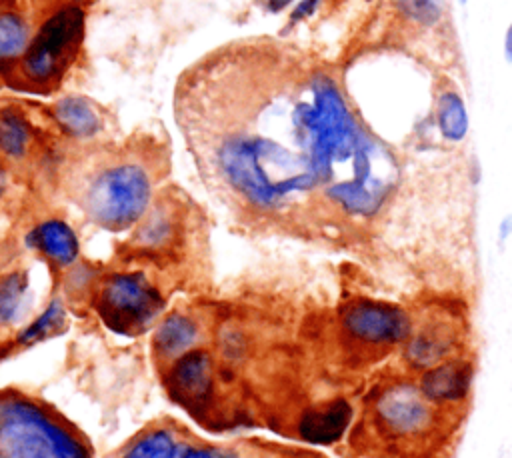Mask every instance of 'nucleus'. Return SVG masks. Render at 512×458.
Masks as SVG:
<instances>
[{
  "mask_svg": "<svg viewBox=\"0 0 512 458\" xmlns=\"http://www.w3.org/2000/svg\"><path fill=\"white\" fill-rule=\"evenodd\" d=\"M46 2H72V4H84V2H88V0H46Z\"/></svg>",
  "mask_w": 512,
  "mask_h": 458,
  "instance_id": "cd10ccee",
  "label": "nucleus"
},
{
  "mask_svg": "<svg viewBox=\"0 0 512 458\" xmlns=\"http://www.w3.org/2000/svg\"><path fill=\"white\" fill-rule=\"evenodd\" d=\"M512 238V212L510 214H504L496 226V240H498V246L504 248L506 242Z\"/></svg>",
  "mask_w": 512,
  "mask_h": 458,
  "instance_id": "b1692460",
  "label": "nucleus"
},
{
  "mask_svg": "<svg viewBox=\"0 0 512 458\" xmlns=\"http://www.w3.org/2000/svg\"><path fill=\"white\" fill-rule=\"evenodd\" d=\"M392 6L406 22L420 28L438 26L448 12L446 0H392Z\"/></svg>",
  "mask_w": 512,
  "mask_h": 458,
  "instance_id": "6ab92c4d",
  "label": "nucleus"
},
{
  "mask_svg": "<svg viewBox=\"0 0 512 458\" xmlns=\"http://www.w3.org/2000/svg\"><path fill=\"white\" fill-rule=\"evenodd\" d=\"M196 338L198 328L190 318L182 314H170L156 328L154 350L166 358H180L192 348Z\"/></svg>",
  "mask_w": 512,
  "mask_h": 458,
  "instance_id": "f3484780",
  "label": "nucleus"
},
{
  "mask_svg": "<svg viewBox=\"0 0 512 458\" xmlns=\"http://www.w3.org/2000/svg\"><path fill=\"white\" fill-rule=\"evenodd\" d=\"M294 0H262L264 8L270 10V12H280L282 8H286L288 4H292Z\"/></svg>",
  "mask_w": 512,
  "mask_h": 458,
  "instance_id": "a878e982",
  "label": "nucleus"
},
{
  "mask_svg": "<svg viewBox=\"0 0 512 458\" xmlns=\"http://www.w3.org/2000/svg\"><path fill=\"white\" fill-rule=\"evenodd\" d=\"M162 298L142 272L108 276L98 294L104 322L120 334L142 332L160 312Z\"/></svg>",
  "mask_w": 512,
  "mask_h": 458,
  "instance_id": "39448f33",
  "label": "nucleus"
},
{
  "mask_svg": "<svg viewBox=\"0 0 512 458\" xmlns=\"http://www.w3.org/2000/svg\"><path fill=\"white\" fill-rule=\"evenodd\" d=\"M172 394L186 406H200L212 390L210 358L204 350H188L170 370Z\"/></svg>",
  "mask_w": 512,
  "mask_h": 458,
  "instance_id": "9d476101",
  "label": "nucleus"
},
{
  "mask_svg": "<svg viewBox=\"0 0 512 458\" xmlns=\"http://www.w3.org/2000/svg\"><path fill=\"white\" fill-rule=\"evenodd\" d=\"M350 420L352 406L338 398L302 414L298 430L300 436L312 444H332L346 432Z\"/></svg>",
  "mask_w": 512,
  "mask_h": 458,
  "instance_id": "ddd939ff",
  "label": "nucleus"
},
{
  "mask_svg": "<svg viewBox=\"0 0 512 458\" xmlns=\"http://www.w3.org/2000/svg\"><path fill=\"white\" fill-rule=\"evenodd\" d=\"M4 190H6V174H4V170L0 166V196L4 194Z\"/></svg>",
  "mask_w": 512,
  "mask_h": 458,
  "instance_id": "bb28decb",
  "label": "nucleus"
},
{
  "mask_svg": "<svg viewBox=\"0 0 512 458\" xmlns=\"http://www.w3.org/2000/svg\"><path fill=\"white\" fill-rule=\"evenodd\" d=\"M28 278L14 270L0 278V326H12L26 314Z\"/></svg>",
  "mask_w": 512,
  "mask_h": 458,
  "instance_id": "a211bd4d",
  "label": "nucleus"
},
{
  "mask_svg": "<svg viewBox=\"0 0 512 458\" xmlns=\"http://www.w3.org/2000/svg\"><path fill=\"white\" fill-rule=\"evenodd\" d=\"M152 188L150 160L128 146L92 158L76 182V200L94 224L118 232L146 214Z\"/></svg>",
  "mask_w": 512,
  "mask_h": 458,
  "instance_id": "f03ea898",
  "label": "nucleus"
},
{
  "mask_svg": "<svg viewBox=\"0 0 512 458\" xmlns=\"http://www.w3.org/2000/svg\"><path fill=\"white\" fill-rule=\"evenodd\" d=\"M432 122L438 136L448 144H460L470 134V112L456 88H442L432 106Z\"/></svg>",
  "mask_w": 512,
  "mask_h": 458,
  "instance_id": "2eb2a0df",
  "label": "nucleus"
},
{
  "mask_svg": "<svg viewBox=\"0 0 512 458\" xmlns=\"http://www.w3.org/2000/svg\"><path fill=\"white\" fill-rule=\"evenodd\" d=\"M84 8L72 2H46L36 10V28L24 54L8 66L4 82L22 92L50 94L68 76L84 42Z\"/></svg>",
  "mask_w": 512,
  "mask_h": 458,
  "instance_id": "7ed1b4c3",
  "label": "nucleus"
},
{
  "mask_svg": "<svg viewBox=\"0 0 512 458\" xmlns=\"http://www.w3.org/2000/svg\"><path fill=\"white\" fill-rule=\"evenodd\" d=\"M474 382V362L466 356H450L418 374L420 392L438 408L466 402Z\"/></svg>",
  "mask_w": 512,
  "mask_h": 458,
  "instance_id": "6e6552de",
  "label": "nucleus"
},
{
  "mask_svg": "<svg viewBox=\"0 0 512 458\" xmlns=\"http://www.w3.org/2000/svg\"><path fill=\"white\" fill-rule=\"evenodd\" d=\"M30 244L58 266L74 264L80 252L74 230L64 220H58V218L40 222L30 232Z\"/></svg>",
  "mask_w": 512,
  "mask_h": 458,
  "instance_id": "dca6fc26",
  "label": "nucleus"
},
{
  "mask_svg": "<svg viewBox=\"0 0 512 458\" xmlns=\"http://www.w3.org/2000/svg\"><path fill=\"white\" fill-rule=\"evenodd\" d=\"M344 332L362 346L390 348L404 344L412 332L414 322L406 308L386 300L356 298L342 310Z\"/></svg>",
  "mask_w": 512,
  "mask_h": 458,
  "instance_id": "0eeeda50",
  "label": "nucleus"
},
{
  "mask_svg": "<svg viewBox=\"0 0 512 458\" xmlns=\"http://www.w3.org/2000/svg\"><path fill=\"white\" fill-rule=\"evenodd\" d=\"M174 116L210 182L256 214L340 182L370 132L340 82L270 38L214 48L188 66Z\"/></svg>",
  "mask_w": 512,
  "mask_h": 458,
  "instance_id": "f257e3e1",
  "label": "nucleus"
},
{
  "mask_svg": "<svg viewBox=\"0 0 512 458\" xmlns=\"http://www.w3.org/2000/svg\"><path fill=\"white\" fill-rule=\"evenodd\" d=\"M318 6H320V0H300V2L296 4V8H294L290 20H292V22H298V20L310 18V16L316 12Z\"/></svg>",
  "mask_w": 512,
  "mask_h": 458,
  "instance_id": "5701e85b",
  "label": "nucleus"
},
{
  "mask_svg": "<svg viewBox=\"0 0 512 458\" xmlns=\"http://www.w3.org/2000/svg\"><path fill=\"white\" fill-rule=\"evenodd\" d=\"M434 406L416 382L398 380L382 386L374 400V420L384 436L396 442H416L436 426Z\"/></svg>",
  "mask_w": 512,
  "mask_h": 458,
  "instance_id": "423d86ee",
  "label": "nucleus"
},
{
  "mask_svg": "<svg viewBox=\"0 0 512 458\" xmlns=\"http://www.w3.org/2000/svg\"><path fill=\"white\" fill-rule=\"evenodd\" d=\"M38 142L36 126L16 104H0V162H26Z\"/></svg>",
  "mask_w": 512,
  "mask_h": 458,
  "instance_id": "9b49d317",
  "label": "nucleus"
},
{
  "mask_svg": "<svg viewBox=\"0 0 512 458\" xmlns=\"http://www.w3.org/2000/svg\"><path fill=\"white\" fill-rule=\"evenodd\" d=\"M64 322H66V312H64V306L60 300H52L44 312L32 320L20 334H18V342L20 344H34V342H40L44 338H50L54 334H58L62 328H64Z\"/></svg>",
  "mask_w": 512,
  "mask_h": 458,
  "instance_id": "aec40b11",
  "label": "nucleus"
},
{
  "mask_svg": "<svg viewBox=\"0 0 512 458\" xmlns=\"http://www.w3.org/2000/svg\"><path fill=\"white\" fill-rule=\"evenodd\" d=\"M4 72H6V70H4V68H2V66H0V82H2V80H4Z\"/></svg>",
  "mask_w": 512,
  "mask_h": 458,
  "instance_id": "c85d7f7f",
  "label": "nucleus"
},
{
  "mask_svg": "<svg viewBox=\"0 0 512 458\" xmlns=\"http://www.w3.org/2000/svg\"><path fill=\"white\" fill-rule=\"evenodd\" d=\"M454 332L450 328L440 326H424L404 342V360L414 370L422 372L446 358H450V352L454 348Z\"/></svg>",
  "mask_w": 512,
  "mask_h": 458,
  "instance_id": "4468645a",
  "label": "nucleus"
},
{
  "mask_svg": "<svg viewBox=\"0 0 512 458\" xmlns=\"http://www.w3.org/2000/svg\"><path fill=\"white\" fill-rule=\"evenodd\" d=\"M50 112L56 126L66 136L76 140L96 138L106 126L104 112L84 96H64L52 106Z\"/></svg>",
  "mask_w": 512,
  "mask_h": 458,
  "instance_id": "f8f14e48",
  "label": "nucleus"
},
{
  "mask_svg": "<svg viewBox=\"0 0 512 458\" xmlns=\"http://www.w3.org/2000/svg\"><path fill=\"white\" fill-rule=\"evenodd\" d=\"M34 28L36 10L26 0H0V66L4 70L24 54Z\"/></svg>",
  "mask_w": 512,
  "mask_h": 458,
  "instance_id": "1a4fd4ad",
  "label": "nucleus"
},
{
  "mask_svg": "<svg viewBox=\"0 0 512 458\" xmlns=\"http://www.w3.org/2000/svg\"><path fill=\"white\" fill-rule=\"evenodd\" d=\"M502 56L506 64H512V22L506 26L504 36H502Z\"/></svg>",
  "mask_w": 512,
  "mask_h": 458,
  "instance_id": "393cba45",
  "label": "nucleus"
},
{
  "mask_svg": "<svg viewBox=\"0 0 512 458\" xmlns=\"http://www.w3.org/2000/svg\"><path fill=\"white\" fill-rule=\"evenodd\" d=\"M0 458H90L88 446L32 398L0 396Z\"/></svg>",
  "mask_w": 512,
  "mask_h": 458,
  "instance_id": "20e7f679",
  "label": "nucleus"
},
{
  "mask_svg": "<svg viewBox=\"0 0 512 458\" xmlns=\"http://www.w3.org/2000/svg\"><path fill=\"white\" fill-rule=\"evenodd\" d=\"M172 458H236L234 452L216 448V446H196V444H178Z\"/></svg>",
  "mask_w": 512,
  "mask_h": 458,
  "instance_id": "4be33fe9",
  "label": "nucleus"
},
{
  "mask_svg": "<svg viewBox=\"0 0 512 458\" xmlns=\"http://www.w3.org/2000/svg\"><path fill=\"white\" fill-rule=\"evenodd\" d=\"M178 442L166 428H158L140 436L122 458H172Z\"/></svg>",
  "mask_w": 512,
  "mask_h": 458,
  "instance_id": "412c9836",
  "label": "nucleus"
}]
</instances>
